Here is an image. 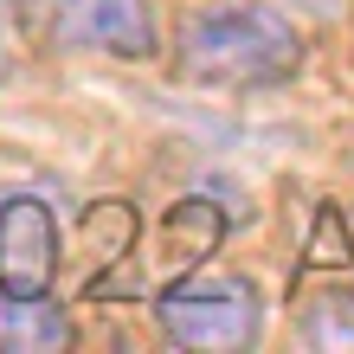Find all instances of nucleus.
I'll return each instance as SVG.
<instances>
[{
  "mask_svg": "<svg viewBox=\"0 0 354 354\" xmlns=\"http://www.w3.org/2000/svg\"><path fill=\"white\" fill-rule=\"evenodd\" d=\"M303 65V39L277 7H213L180 26L174 71L206 91H264Z\"/></svg>",
  "mask_w": 354,
  "mask_h": 354,
  "instance_id": "obj_1",
  "label": "nucleus"
},
{
  "mask_svg": "<svg viewBox=\"0 0 354 354\" xmlns=\"http://www.w3.org/2000/svg\"><path fill=\"white\" fill-rule=\"evenodd\" d=\"M161 335L180 348H252L264 328V303L245 277H213V283H187L174 277L155 303Z\"/></svg>",
  "mask_w": 354,
  "mask_h": 354,
  "instance_id": "obj_2",
  "label": "nucleus"
},
{
  "mask_svg": "<svg viewBox=\"0 0 354 354\" xmlns=\"http://www.w3.org/2000/svg\"><path fill=\"white\" fill-rule=\"evenodd\" d=\"M46 39L58 52L149 58L155 52V7L149 0H46Z\"/></svg>",
  "mask_w": 354,
  "mask_h": 354,
  "instance_id": "obj_3",
  "label": "nucleus"
},
{
  "mask_svg": "<svg viewBox=\"0 0 354 354\" xmlns=\"http://www.w3.org/2000/svg\"><path fill=\"white\" fill-rule=\"evenodd\" d=\"M58 277V225L46 200L0 206V290H46Z\"/></svg>",
  "mask_w": 354,
  "mask_h": 354,
  "instance_id": "obj_4",
  "label": "nucleus"
},
{
  "mask_svg": "<svg viewBox=\"0 0 354 354\" xmlns=\"http://www.w3.org/2000/svg\"><path fill=\"white\" fill-rule=\"evenodd\" d=\"M71 316L46 303V290H0V348L7 354H52L71 348Z\"/></svg>",
  "mask_w": 354,
  "mask_h": 354,
  "instance_id": "obj_5",
  "label": "nucleus"
},
{
  "mask_svg": "<svg viewBox=\"0 0 354 354\" xmlns=\"http://www.w3.org/2000/svg\"><path fill=\"white\" fill-rule=\"evenodd\" d=\"M136 206L129 200H91L84 219H77V239H84V283H103V270H116L122 258L136 252Z\"/></svg>",
  "mask_w": 354,
  "mask_h": 354,
  "instance_id": "obj_6",
  "label": "nucleus"
},
{
  "mask_svg": "<svg viewBox=\"0 0 354 354\" xmlns=\"http://www.w3.org/2000/svg\"><path fill=\"white\" fill-rule=\"evenodd\" d=\"M161 232H168V258H174V270H194L206 252H219V239H225V213H219L213 200H180Z\"/></svg>",
  "mask_w": 354,
  "mask_h": 354,
  "instance_id": "obj_7",
  "label": "nucleus"
},
{
  "mask_svg": "<svg viewBox=\"0 0 354 354\" xmlns=\"http://www.w3.org/2000/svg\"><path fill=\"white\" fill-rule=\"evenodd\" d=\"M303 270H354V239H348V219L335 213V206H316Z\"/></svg>",
  "mask_w": 354,
  "mask_h": 354,
  "instance_id": "obj_8",
  "label": "nucleus"
},
{
  "mask_svg": "<svg viewBox=\"0 0 354 354\" xmlns=\"http://www.w3.org/2000/svg\"><path fill=\"white\" fill-rule=\"evenodd\" d=\"M303 342H309V348H354V297H322V303H309Z\"/></svg>",
  "mask_w": 354,
  "mask_h": 354,
  "instance_id": "obj_9",
  "label": "nucleus"
},
{
  "mask_svg": "<svg viewBox=\"0 0 354 354\" xmlns=\"http://www.w3.org/2000/svg\"><path fill=\"white\" fill-rule=\"evenodd\" d=\"M290 7H303V13H335V0H290Z\"/></svg>",
  "mask_w": 354,
  "mask_h": 354,
  "instance_id": "obj_10",
  "label": "nucleus"
}]
</instances>
